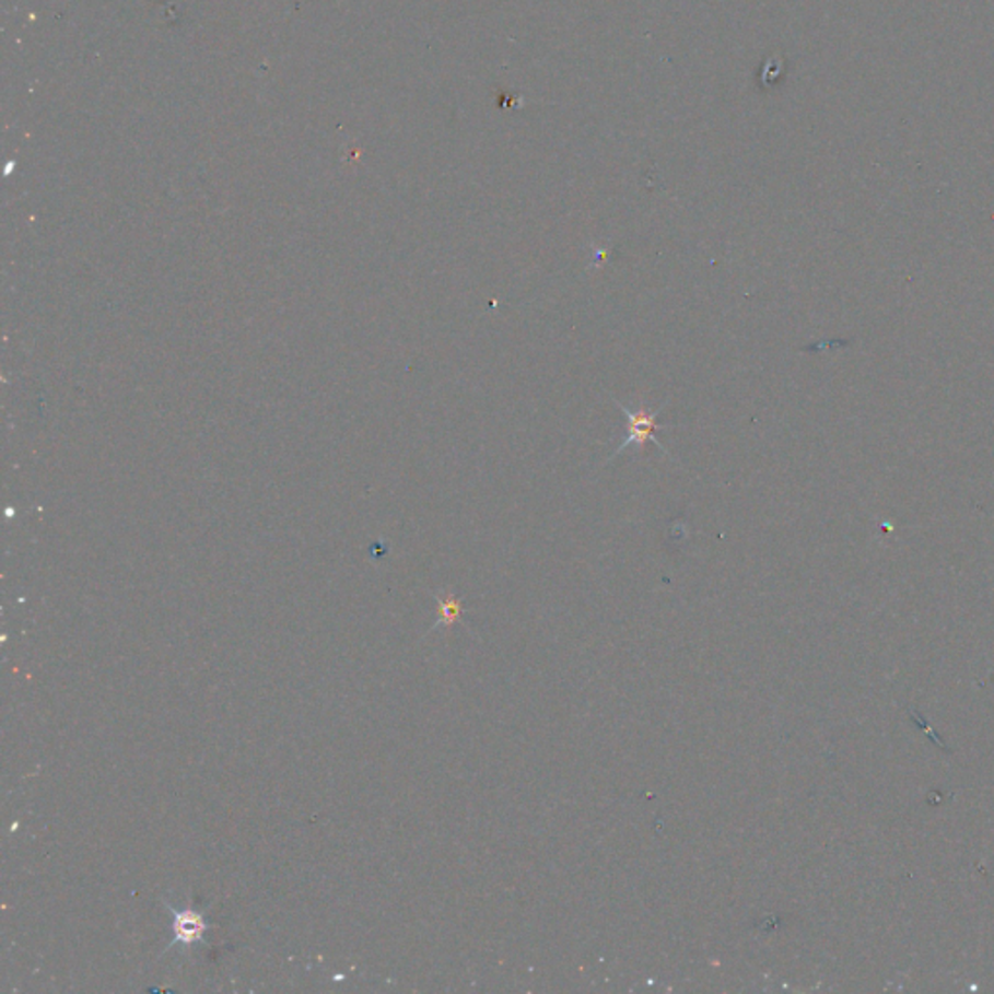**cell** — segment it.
<instances>
[{
  "label": "cell",
  "mask_w": 994,
  "mask_h": 994,
  "mask_svg": "<svg viewBox=\"0 0 994 994\" xmlns=\"http://www.w3.org/2000/svg\"><path fill=\"white\" fill-rule=\"evenodd\" d=\"M616 405H618V408H620L623 416H625L628 428H625V437H623L622 443L616 447L612 457L608 458V463L615 460L616 457H620V455L628 449H643L647 442L655 443L658 449L663 451L665 455H668V451L663 447V443H660V440L657 437V430H660L658 418H660V412H663L666 405H668V400H666L663 407L655 410V412H648L645 408L633 410V408L623 407L620 400H616Z\"/></svg>",
  "instance_id": "obj_1"
},
{
  "label": "cell",
  "mask_w": 994,
  "mask_h": 994,
  "mask_svg": "<svg viewBox=\"0 0 994 994\" xmlns=\"http://www.w3.org/2000/svg\"><path fill=\"white\" fill-rule=\"evenodd\" d=\"M165 908L174 916L172 925H174V940L167 944V950L172 946H195V944L202 943L204 940V934H207L210 925L207 923V919L200 915L199 911L195 909H183V911H177V909L172 908L167 901H164Z\"/></svg>",
  "instance_id": "obj_2"
},
{
  "label": "cell",
  "mask_w": 994,
  "mask_h": 994,
  "mask_svg": "<svg viewBox=\"0 0 994 994\" xmlns=\"http://www.w3.org/2000/svg\"><path fill=\"white\" fill-rule=\"evenodd\" d=\"M440 600V623H445V625H451L455 623L460 612H463V606H460V600H457L455 597L447 598H437Z\"/></svg>",
  "instance_id": "obj_3"
}]
</instances>
